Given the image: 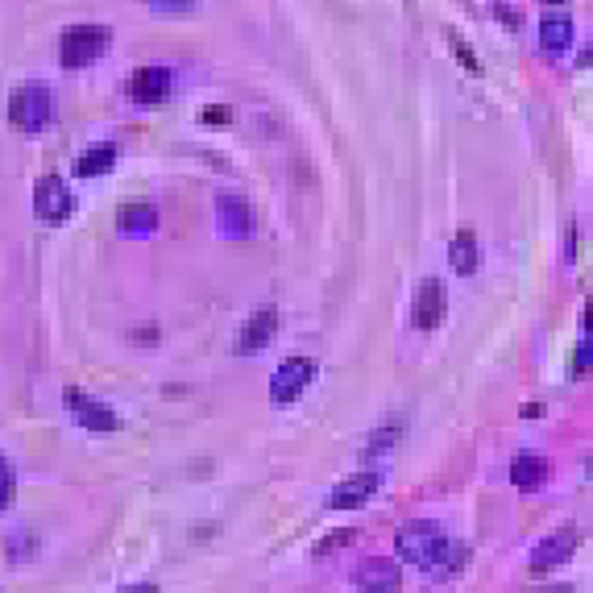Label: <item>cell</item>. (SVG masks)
Returning <instances> with one entry per match:
<instances>
[{"mask_svg":"<svg viewBox=\"0 0 593 593\" xmlns=\"http://www.w3.org/2000/svg\"><path fill=\"white\" fill-rule=\"evenodd\" d=\"M353 581H357L361 593H399L403 589V569L394 560H386V556H365L357 564Z\"/></svg>","mask_w":593,"mask_h":593,"instance_id":"cell-6","label":"cell"},{"mask_svg":"<svg viewBox=\"0 0 593 593\" xmlns=\"http://www.w3.org/2000/svg\"><path fill=\"white\" fill-rule=\"evenodd\" d=\"M589 473H593V461H589Z\"/></svg>","mask_w":593,"mask_h":593,"instance_id":"cell-30","label":"cell"},{"mask_svg":"<svg viewBox=\"0 0 593 593\" xmlns=\"http://www.w3.org/2000/svg\"><path fill=\"white\" fill-rule=\"evenodd\" d=\"M394 548H399L403 560L419 564V569H428L436 577H453L461 569V560L469 556L465 544H457L453 535H448L440 523L432 519H411L399 527V535H394Z\"/></svg>","mask_w":593,"mask_h":593,"instance_id":"cell-1","label":"cell"},{"mask_svg":"<svg viewBox=\"0 0 593 593\" xmlns=\"http://www.w3.org/2000/svg\"><path fill=\"white\" fill-rule=\"evenodd\" d=\"M13 494H17V473H13V465L0 457V511L13 502Z\"/></svg>","mask_w":593,"mask_h":593,"instance_id":"cell-21","label":"cell"},{"mask_svg":"<svg viewBox=\"0 0 593 593\" xmlns=\"http://www.w3.org/2000/svg\"><path fill=\"white\" fill-rule=\"evenodd\" d=\"M71 208H75L71 187H67L59 175H42L38 187H34V212H38L42 220H67Z\"/></svg>","mask_w":593,"mask_h":593,"instance_id":"cell-7","label":"cell"},{"mask_svg":"<svg viewBox=\"0 0 593 593\" xmlns=\"http://www.w3.org/2000/svg\"><path fill=\"white\" fill-rule=\"evenodd\" d=\"M535 593H573L569 585H548V589H535Z\"/></svg>","mask_w":593,"mask_h":593,"instance_id":"cell-28","label":"cell"},{"mask_svg":"<svg viewBox=\"0 0 593 593\" xmlns=\"http://www.w3.org/2000/svg\"><path fill=\"white\" fill-rule=\"evenodd\" d=\"M274 332H278V312L274 307H258L249 320H245V328H241V336H237V353L241 357H249V353H258V349H266L270 341H274Z\"/></svg>","mask_w":593,"mask_h":593,"instance_id":"cell-11","label":"cell"},{"mask_svg":"<svg viewBox=\"0 0 593 593\" xmlns=\"http://www.w3.org/2000/svg\"><path fill=\"white\" fill-rule=\"evenodd\" d=\"M548 473H552V465H548L540 453H519V457L511 461V482H515L519 490L544 486V482H548Z\"/></svg>","mask_w":593,"mask_h":593,"instance_id":"cell-15","label":"cell"},{"mask_svg":"<svg viewBox=\"0 0 593 593\" xmlns=\"http://www.w3.org/2000/svg\"><path fill=\"white\" fill-rule=\"evenodd\" d=\"M444 312H448V291H444V282H440V278H423L419 287H415V299H411V324H415L419 332H432V328H440Z\"/></svg>","mask_w":593,"mask_h":593,"instance_id":"cell-5","label":"cell"},{"mask_svg":"<svg viewBox=\"0 0 593 593\" xmlns=\"http://www.w3.org/2000/svg\"><path fill=\"white\" fill-rule=\"evenodd\" d=\"M316 378V361L312 357H291V361H282L278 370H274V378H270V403L274 407H287V403H295L299 394H303V386Z\"/></svg>","mask_w":593,"mask_h":593,"instance_id":"cell-4","label":"cell"},{"mask_svg":"<svg viewBox=\"0 0 593 593\" xmlns=\"http://www.w3.org/2000/svg\"><path fill=\"white\" fill-rule=\"evenodd\" d=\"M121 229H129V233H150V229H158V212H154L150 204H125V208H121Z\"/></svg>","mask_w":593,"mask_h":593,"instance_id":"cell-18","label":"cell"},{"mask_svg":"<svg viewBox=\"0 0 593 593\" xmlns=\"http://www.w3.org/2000/svg\"><path fill=\"white\" fill-rule=\"evenodd\" d=\"M581 324H585V336H589V332H593V299H589V307H585V320H581Z\"/></svg>","mask_w":593,"mask_h":593,"instance_id":"cell-26","label":"cell"},{"mask_svg":"<svg viewBox=\"0 0 593 593\" xmlns=\"http://www.w3.org/2000/svg\"><path fill=\"white\" fill-rule=\"evenodd\" d=\"M200 117H204L208 125H229V121H233V112L224 108V104H208V108L200 112Z\"/></svg>","mask_w":593,"mask_h":593,"instance_id":"cell-24","label":"cell"},{"mask_svg":"<svg viewBox=\"0 0 593 593\" xmlns=\"http://www.w3.org/2000/svg\"><path fill=\"white\" fill-rule=\"evenodd\" d=\"M112 162H117V146H112V141H100V146H92V150L79 154L75 171H79L83 179H88V175H108Z\"/></svg>","mask_w":593,"mask_h":593,"instance_id":"cell-16","label":"cell"},{"mask_svg":"<svg viewBox=\"0 0 593 593\" xmlns=\"http://www.w3.org/2000/svg\"><path fill=\"white\" fill-rule=\"evenodd\" d=\"M540 46L548 54H564L573 46V17H569V9H544L540 13Z\"/></svg>","mask_w":593,"mask_h":593,"instance_id":"cell-13","label":"cell"},{"mask_svg":"<svg viewBox=\"0 0 593 593\" xmlns=\"http://www.w3.org/2000/svg\"><path fill=\"white\" fill-rule=\"evenodd\" d=\"M577 552V527H556L548 540H540L535 544V552H531V569L535 573H544V569H552V564H564Z\"/></svg>","mask_w":593,"mask_h":593,"instance_id":"cell-10","label":"cell"},{"mask_svg":"<svg viewBox=\"0 0 593 593\" xmlns=\"http://www.w3.org/2000/svg\"><path fill=\"white\" fill-rule=\"evenodd\" d=\"M129 96H133L137 104H158V100H166V96H171V71H166V67H137V71L129 75Z\"/></svg>","mask_w":593,"mask_h":593,"instance_id":"cell-12","label":"cell"},{"mask_svg":"<svg viewBox=\"0 0 593 593\" xmlns=\"http://www.w3.org/2000/svg\"><path fill=\"white\" fill-rule=\"evenodd\" d=\"M399 440V419H390V423H382V432L365 444V453H378V448H386V444H394Z\"/></svg>","mask_w":593,"mask_h":593,"instance_id":"cell-22","label":"cell"},{"mask_svg":"<svg viewBox=\"0 0 593 593\" xmlns=\"http://www.w3.org/2000/svg\"><path fill=\"white\" fill-rule=\"evenodd\" d=\"M67 407L75 411V419L83 423V428H92V432H117V428H121L117 411L104 407V403H96V399H88V394H83L79 386H67Z\"/></svg>","mask_w":593,"mask_h":593,"instance_id":"cell-8","label":"cell"},{"mask_svg":"<svg viewBox=\"0 0 593 593\" xmlns=\"http://www.w3.org/2000/svg\"><path fill=\"white\" fill-rule=\"evenodd\" d=\"M448 46H453L457 50V59L465 63V71H473V75H482V63H477V54H473V46L457 34V30H448Z\"/></svg>","mask_w":593,"mask_h":593,"instance_id":"cell-20","label":"cell"},{"mask_svg":"<svg viewBox=\"0 0 593 593\" xmlns=\"http://www.w3.org/2000/svg\"><path fill=\"white\" fill-rule=\"evenodd\" d=\"M121 593H158V585H129V589H121Z\"/></svg>","mask_w":593,"mask_h":593,"instance_id":"cell-27","label":"cell"},{"mask_svg":"<svg viewBox=\"0 0 593 593\" xmlns=\"http://www.w3.org/2000/svg\"><path fill=\"white\" fill-rule=\"evenodd\" d=\"M378 486H382V477L370 469V473H353V477H345L341 486L332 490V498H328V506L332 511H353V506H365L374 494H378Z\"/></svg>","mask_w":593,"mask_h":593,"instance_id":"cell-9","label":"cell"},{"mask_svg":"<svg viewBox=\"0 0 593 593\" xmlns=\"http://www.w3.org/2000/svg\"><path fill=\"white\" fill-rule=\"evenodd\" d=\"M54 112V96L46 83H21V88L9 96V117L21 129H42Z\"/></svg>","mask_w":593,"mask_h":593,"instance_id":"cell-3","label":"cell"},{"mask_svg":"<svg viewBox=\"0 0 593 593\" xmlns=\"http://www.w3.org/2000/svg\"><path fill=\"white\" fill-rule=\"evenodd\" d=\"M448 262L457 266V274H473L477 270V237H473V229H461L453 237V245H448Z\"/></svg>","mask_w":593,"mask_h":593,"instance_id":"cell-17","label":"cell"},{"mask_svg":"<svg viewBox=\"0 0 593 593\" xmlns=\"http://www.w3.org/2000/svg\"><path fill=\"white\" fill-rule=\"evenodd\" d=\"M216 220H220V229L233 233V237H249L253 233V212L245 204V195H237V191H224L216 200Z\"/></svg>","mask_w":593,"mask_h":593,"instance_id":"cell-14","label":"cell"},{"mask_svg":"<svg viewBox=\"0 0 593 593\" xmlns=\"http://www.w3.org/2000/svg\"><path fill=\"white\" fill-rule=\"evenodd\" d=\"M581 67H593V46H589V50L581 54Z\"/></svg>","mask_w":593,"mask_h":593,"instance_id":"cell-29","label":"cell"},{"mask_svg":"<svg viewBox=\"0 0 593 593\" xmlns=\"http://www.w3.org/2000/svg\"><path fill=\"white\" fill-rule=\"evenodd\" d=\"M353 540H357V531H353V527L332 531L328 540H320V544H316V560H328L332 552H341V548H345V544H353Z\"/></svg>","mask_w":593,"mask_h":593,"instance_id":"cell-19","label":"cell"},{"mask_svg":"<svg viewBox=\"0 0 593 593\" xmlns=\"http://www.w3.org/2000/svg\"><path fill=\"white\" fill-rule=\"evenodd\" d=\"M108 50V25H71L59 38V59L67 67H88Z\"/></svg>","mask_w":593,"mask_h":593,"instance_id":"cell-2","label":"cell"},{"mask_svg":"<svg viewBox=\"0 0 593 593\" xmlns=\"http://www.w3.org/2000/svg\"><path fill=\"white\" fill-rule=\"evenodd\" d=\"M494 17L506 21L511 30H519V25H523V9H515V5H494Z\"/></svg>","mask_w":593,"mask_h":593,"instance_id":"cell-25","label":"cell"},{"mask_svg":"<svg viewBox=\"0 0 593 593\" xmlns=\"http://www.w3.org/2000/svg\"><path fill=\"white\" fill-rule=\"evenodd\" d=\"M589 361H593V349H589V341H581V345L573 349V365H569V378H581V374L589 370Z\"/></svg>","mask_w":593,"mask_h":593,"instance_id":"cell-23","label":"cell"}]
</instances>
